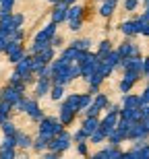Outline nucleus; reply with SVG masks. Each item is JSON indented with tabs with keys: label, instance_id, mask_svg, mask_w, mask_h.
<instances>
[{
	"label": "nucleus",
	"instance_id": "nucleus-1",
	"mask_svg": "<svg viewBox=\"0 0 149 159\" xmlns=\"http://www.w3.org/2000/svg\"><path fill=\"white\" fill-rule=\"evenodd\" d=\"M60 132H64V126L60 122L58 118H54V116H46V118L40 122V130H37V134L44 136L46 141H52L54 136H58Z\"/></svg>",
	"mask_w": 149,
	"mask_h": 159
},
{
	"label": "nucleus",
	"instance_id": "nucleus-2",
	"mask_svg": "<svg viewBox=\"0 0 149 159\" xmlns=\"http://www.w3.org/2000/svg\"><path fill=\"white\" fill-rule=\"evenodd\" d=\"M72 145V134L71 132H60L58 136H54L52 141L48 143V151H52V153H64L66 149H71Z\"/></svg>",
	"mask_w": 149,
	"mask_h": 159
},
{
	"label": "nucleus",
	"instance_id": "nucleus-3",
	"mask_svg": "<svg viewBox=\"0 0 149 159\" xmlns=\"http://www.w3.org/2000/svg\"><path fill=\"white\" fill-rule=\"evenodd\" d=\"M116 50H118V54H120V58H122V60H124V58H135V56H141V50H139V46L133 39H124L118 48H116Z\"/></svg>",
	"mask_w": 149,
	"mask_h": 159
},
{
	"label": "nucleus",
	"instance_id": "nucleus-4",
	"mask_svg": "<svg viewBox=\"0 0 149 159\" xmlns=\"http://www.w3.org/2000/svg\"><path fill=\"white\" fill-rule=\"evenodd\" d=\"M6 56H8V60H11L12 64H17V62H21V60L27 56V52H25L23 43H19V41H15V43H8V48H6Z\"/></svg>",
	"mask_w": 149,
	"mask_h": 159
},
{
	"label": "nucleus",
	"instance_id": "nucleus-5",
	"mask_svg": "<svg viewBox=\"0 0 149 159\" xmlns=\"http://www.w3.org/2000/svg\"><path fill=\"white\" fill-rule=\"evenodd\" d=\"M50 19H52V23H56V25L66 23V21H68V4H64V2L54 4L52 12H50Z\"/></svg>",
	"mask_w": 149,
	"mask_h": 159
},
{
	"label": "nucleus",
	"instance_id": "nucleus-6",
	"mask_svg": "<svg viewBox=\"0 0 149 159\" xmlns=\"http://www.w3.org/2000/svg\"><path fill=\"white\" fill-rule=\"evenodd\" d=\"M23 97H25V95H23V93H19L17 89L11 87V85H8V87H4L2 91H0V99L6 101V103H11L12 107L17 106V103H19L21 99H23Z\"/></svg>",
	"mask_w": 149,
	"mask_h": 159
},
{
	"label": "nucleus",
	"instance_id": "nucleus-7",
	"mask_svg": "<svg viewBox=\"0 0 149 159\" xmlns=\"http://www.w3.org/2000/svg\"><path fill=\"white\" fill-rule=\"evenodd\" d=\"M56 33H58V25L50 21L46 27H42V29L35 33V39L33 41H52V37L56 35Z\"/></svg>",
	"mask_w": 149,
	"mask_h": 159
},
{
	"label": "nucleus",
	"instance_id": "nucleus-8",
	"mask_svg": "<svg viewBox=\"0 0 149 159\" xmlns=\"http://www.w3.org/2000/svg\"><path fill=\"white\" fill-rule=\"evenodd\" d=\"M118 118H120V114H106L104 118H101V124H100V128L106 132V136H110L116 130V124H118Z\"/></svg>",
	"mask_w": 149,
	"mask_h": 159
},
{
	"label": "nucleus",
	"instance_id": "nucleus-9",
	"mask_svg": "<svg viewBox=\"0 0 149 159\" xmlns=\"http://www.w3.org/2000/svg\"><path fill=\"white\" fill-rule=\"evenodd\" d=\"M50 89H52V79H37L35 89H33V97L35 99H42V97L50 95Z\"/></svg>",
	"mask_w": 149,
	"mask_h": 159
},
{
	"label": "nucleus",
	"instance_id": "nucleus-10",
	"mask_svg": "<svg viewBox=\"0 0 149 159\" xmlns=\"http://www.w3.org/2000/svg\"><path fill=\"white\" fill-rule=\"evenodd\" d=\"M15 72H19L21 77H27V75H33V56L27 54L21 62L15 64Z\"/></svg>",
	"mask_w": 149,
	"mask_h": 159
},
{
	"label": "nucleus",
	"instance_id": "nucleus-11",
	"mask_svg": "<svg viewBox=\"0 0 149 159\" xmlns=\"http://www.w3.org/2000/svg\"><path fill=\"white\" fill-rule=\"evenodd\" d=\"M75 116H77V112H75L72 107H68L66 103H60V107H58V120L62 122V126L72 124V122H75Z\"/></svg>",
	"mask_w": 149,
	"mask_h": 159
},
{
	"label": "nucleus",
	"instance_id": "nucleus-12",
	"mask_svg": "<svg viewBox=\"0 0 149 159\" xmlns=\"http://www.w3.org/2000/svg\"><path fill=\"white\" fill-rule=\"evenodd\" d=\"M120 106L124 110H141L143 101H141V95H135V93H126L122 95V103Z\"/></svg>",
	"mask_w": 149,
	"mask_h": 159
},
{
	"label": "nucleus",
	"instance_id": "nucleus-13",
	"mask_svg": "<svg viewBox=\"0 0 149 159\" xmlns=\"http://www.w3.org/2000/svg\"><path fill=\"white\" fill-rule=\"evenodd\" d=\"M141 66H143V58H141V56H135V58H124L122 62H120V68H122V70L141 72Z\"/></svg>",
	"mask_w": 149,
	"mask_h": 159
},
{
	"label": "nucleus",
	"instance_id": "nucleus-14",
	"mask_svg": "<svg viewBox=\"0 0 149 159\" xmlns=\"http://www.w3.org/2000/svg\"><path fill=\"white\" fill-rule=\"evenodd\" d=\"M120 0H104L100 4V8H97V12H100V17L104 19H110L114 15V11H116V6H118Z\"/></svg>",
	"mask_w": 149,
	"mask_h": 159
},
{
	"label": "nucleus",
	"instance_id": "nucleus-15",
	"mask_svg": "<svg viewBox=\"0 0 149 159\" xmlns=\"http://www.w3.org/2000/svg\"><path fill=\"white\" fill-rule=\"evenodd\" d=\"M147 136H149V130L141 122L133 124L131 130H128V141H139V139H147Z\"/></svg>",
	"mask_w": 149,
	"mask_h": 159
},
{
	"label": "nucleus",
	"instance_id": "nucleus-16",
	"mask_svg": "<svg viewBox=\"0 0 149 159\" xmlns=\"http://www.w3.org/2000/svg\"><path fill=\"white\" fill-rule=\"evenodd\" d=\"M100 62H104V64H108L110 68H120V62H122V58H120V54H118V50H112L110 54H106L104 58L100 60Z\"/></svg>",
	"mask_w": 149,
	"mask_h": 159
},
{
	"label": "nucleus",
	"instance_id": "nucleus-17",
	"mask_svg": "<svg viewBox=\"0 0 149 159\" xmlns=\"http://www.w3.org/2000/svg\"><path fill=\"white\" fill-rule=\"evenodd\" d=\"M100 124H101V118H83V124H81V128L87 132V136H91L97 128H100Z\"/></svg>",
	"mask_w": 149,
	"mask_h": 159
},
{
	"label": "nucleus",
	"instance_id": "nucleus-18",
	"mask_svg": "<svg viewBox=\"0 0 149 159\" xmlns=\"http://www.w3.org/2000/svg\"><path fill=\"white\" fill-rule=\"evenodd\" d=\"M120 118L126 120V122H131V124H137L141 122V110H120Z\"/></svg>",
	"mask_w": 149,
	"mask_h": 159
},
{
	"label": "nucleus",
	"instance_id": "nucleus-19",
	"mask_svg": "<svg viewBox=\"0 0 149 159\" xmlns=\"http://www.w3.org/2000/svg\"><path fill=\"white\" fill-rule=\"evenodd\" d=\"M15 141H17V147H21L23 151H27V149H31V147H33V139H31V136L27 134V132H21V130L17 132Z\"/></svg>",
	"mask_w": 149,
	"mask_h": 159
},
{
	"label": "nucleus",
	"instance_id": "nucleus-20",
	"mask_svg": "<svg viewBox=\"0 0 149 159\" xmlns=\"http://www.w3.org/2000/svg\"><path fill=\"white\" fill-rule=\"evenodd\" d=\"M120 31L126 35V39H131V37L139 35L137 25H135V19H133V21H122V23H120Z\"/></svg>",
	"mask_w": 149,
	"mask_h": 159
},
{
	"label": "nucleus",
	"instance_id": "nucleus-21",
	"mask_svg": "<svg viewBox=\"0 0 149 159\" xmlns=\"http://www.w3.org/2000/svg\"><path fill=\"white\" fill-rule=\"evenodd\" d=\"M64 97H66V87H62V85H52V89H50V99L62 103Z\"/></svg>",
	"mask_w": 149,
	"mask_h": 159
},
{
	"label": "nucleus",
	"instance_id": "nucleus-22",
	"mask_svg": "<svg viewBox=\"0 0 149 159\" xmlns=\"http://www.w3.org/2000/svg\"><path fill=\"white\" fill-rule=\"evenodd\" d=\"M79 101H81V93H68L64 97V101H62V103H66V106L68 107H72V110H75V112H81V107H79Z\"/></svg>",
	"mask_w": 149,
	"mask_h": 159
},
{
	"label": "nucleus",
	"instance_id": "nucleus-23",
	"mask_svg": "<svg viewBox=\"0 0 149 159\" xmlns=\"http://www.w3.org/2000/svg\"><path fill=\"white\" fill-rule=\"evenodd\" d=\"M110 52H112V41H110V39H101L100 46H97V52H95L97 60H101L106 54H110Z\"/></svg>",
	"mask_w": 149,
	"mask_h": 159
},
{
	"label": "nucleus",
	"instance_id": "nucleus-24",
	"mask_svg": "<svg viewBox=\"0 0 149 159\" xmlns=\"http://www.w3.org/2000/svg\"><path fill=\"white\" fill-rule=\"evenodd\" d=\"M83 12H85V6H81V4H72V6H68V21L83 19Z\"/></svg>",
	"mask_w": 149,
	"mask_h": 159
},
{
	"label": "nucleus",
	"instance_id": "nucleus-25",
	"mask_svg": "<svg viewBox=\"0 0 149 159\" xmlns=\"http://www.w3.org/2000/svg\"><path fill=\"white\" fill-rule=\"evenodd\" d=\"M71 46L77 48L79 52H89V50H91V39H89V37H81V39L71 41Z\"/></svg>",
	"mask_w": 149,
	"mask_h": 159
},
{
	"label": "nucleus",
	"instance_id": "nucleus-26",
	"mask_svg": "<svg viewBox=\"0 0 149 159\" xmlns=\"http://www.w3.org/2000/svg\"><path fill=\"white\" fill-rule=\"evenodd\" d=\"M135 25H137L139 35H145V37H149V21H145V19H143V15L135 19Z\"/></svg>",
	"mask_w": 149,
	"mask_h": 159
},
{
	"label": "nucleus",
	"instance_id": "nucleus-27",
	"mask_svg": "<svg viewBox=\"0 0 149 159\" xmlns=\"http://www.w3.org/2000/svg\"><path fill=\"white\" fill-rule=\"evenodd\" d=\"M48 143L50 141H46L44 136H40L37 134V139H33V151H37V153H44V151H48Z\"/></svg>",
	"mask_w": 149,
	"mask_h": 159
},
{
	"label": "nucleus",
	"instance_id": "nucleus-28",
	"mask_svg": "<svg viewBox=\"0 0 149 159\" xmlns=\"http://www.w3.org/2000/svg\"><path fill=\"white\" fill-rule=\"evenodd\" d=\"M0 159H17V151L15 147H6L0 143Z\"/></svg>",
	"mask_w": 149,
	"mask_h": 159
},
{
	"label": "nucleus",
	"instance_id": "nucleus-29",
	"mask_svg": "<svg viewBox=\"0 0 149 159\" xmlns=\"http://www.w3.org/2000/svg\"><path fill=\"white\" fill-rule=\"evenodd\" d=\"M2 132H4V136H8V139H15V136H17V132H19V128L11 122V120H8V122L2 124Z\"/></svg>",
	"mask_w": 149,
	"mask_h": 159
},
{
	"label": "nucleus",
	"instance_id": "nucleus-30",
	"mask_svg": "<svg viewBox=\"0 0 149 159\" xmlns=\"http://www.w3.org/2000/svg\"><path fill=\"white\" fill-rule=\"evenodd\" d=\"M93 106H97L100 110H106L108 106H110V99H108L106 93H97L95 97H93Z\"/></svg>",
	"mask_w": 149,
	"mask_h": 159
},
{
	"label": "nucleus",
	"instance_id": "nucleus-31",
	"mask_svg": "<svg viewBox=\"0 0 149 159\" xmlns=\"http://www.w3.org/2000/svg\"><path fill=\"white\" fill-rule=\"evenodd\" d=\"M104 141H108V136H106V132H104L101 128H97L95 132L89 136V143H91V145H100V143H104Z\"/></svg>",
	"mask_w": 149,
	"mask_h": 159
},
{
	"label": "nucleus",
	"instance_id": "nucleus-32",
	"mask_svg": "<svg viewBox=\"0 0 149 159\" xmlns=\"http://www.w3.org/2000/svg\"><path fill=\"white\" fill-rule=\"evenodd\" d=\"M93 103V95L89 93H81V101H79V107H81V112H85L87 107Z\"/></svg>",
	"mask_w": 149,
	"mask_h": 159
},
{
	"label": "nucleus",
	"instance_id": "nucleus-33",
	"mask_svg": "<svg viewBox=\"0 0 149 159\" xmlns=\"http://www.w3.org/2000/svg\"><path fill=\"white\" fill-rule=\"evenodd\" d=\"M15 0H0V15H11Z\"/></svg>",
	"mask_w": 149,
	"mask_h": 159
},
{
	"label": "nucleus",
	"instance_id": "nucleus-34",
	"mask_svg": "<svg viewBox=\"0 0 149 159\" xmlns=\"http://www.w3.org/2000/svg\"><path fill=\"white\" fill-rule=\"evenodd\" d=\"M114 72V68H110L108 64H104V62H100V66H97V75L100 77H104V79H108L110 75Z\"/></svg>",
	"mask_w": 149,
	"mask_h": 159
},
{
	"label": "nucleus",
	"instance_id": "nucleus-35",
	"mask_svg": "<svg viewBox=\"0 0 149 159\" xmlns=\"http://www.w3.org/2000/svg\"><path fill=\"white\" fill-rule=\"evenodd\" d=\"M83 141H87L89 143V136H87V132H85L83 128H79L75 134H72V143H83Z\"/></svg>",
	"mask_w": 149,
	"mask_h": 159
},
{
	"label": "nucleus",
	"instance_id": "nucleus-36",
	"mask_svg": "<svg viewBox=\"0 0 149 159\" xmlns=\"http://www.w3.org/2000/svg\"><path fill=\"white\" fill-rule=\"evenodd\" d=\"M135 87V83H131V81H124V79H122V81L118 83V89H120V93L122 95H126V93H131V89Z\"/></svg>",
	"mask_w": 149,
	"mask_h": 159
},
{
	"label": "nucleus",
	"instance_id": "nucleus-37",
	"mask_svg": "<svg viewBox=\"0 0 149 159\" xmlns=\"http://www.w3.org/2000/svg\"><path fill=\"white\" fill-rule=\"evenodd\" d=\"M122 79H124V81H131V83H137L139 79H141V72H135V70H124Z\"/></svg>",
	"mask_w": 149,
	"mask_h": 159
},
{
	"label": "nucleus",
	"instance_id": "nucleus-38",
	"mask_svg": "<svg viewBox=\"0 0 149 159\" xmlns=\"http://www.w3.org/2000/svg\"><path fill=\"white\" fill-rule=\"evenodd\" d=\"M62 43H64V37L60 35V33H56V35L52 37V41H50V46H52L54 50H56V48H60V50H62Z\"/></svg>",
	"mask_w": 149,
	"mask_h": 159
},
{
	"label": "nucleus",
	"instance_id": "nucleus-39",
	"mask_svg": "<svg viewBox=\"0 0 149 159\" xmlns=\"http://www.w3.org/2000/svg\"><path fill=\"white\" fill-rule=\"evenodd\" d=\"M139 2L141 0H122V4H124V11H137V6H139Z\"/></svg>",
	"mask_w": 149,
	"mask_h": 159
},
{
	"label": "nucleus",
	"instance_id": "nucleus-40",
	"mask_svg": "<svg viewBox=\"0 0 149 159\" xmlns=\"http://www.w3.org/2000/svg\"><path fill=\"white\" fill-rule=\"evenodd\" d=\"M25 23V17L21 15V12H17V15H12V25H15V29H21Z\"/></svg>",
	"mask_w": 149,
	"mask_h": 159
},
{
	"label": "nucleus",
	"instance_id": "nucleus-41",
	"mask_svg": "<svg viewBox=\"0 0 149 159\" xmlns=\"http://www.w3.org/2000/svg\"><path fill=\"white\" fill-rule=\"evenodd\" d=\"M77 153L81 155V157H87L89 155V149H87V143H77Z\"/></svg>",
	"mask_w": 149,
	"mask_h": 159
},
{
	"label": "nucleus",
	"instance_id": "nucleus-42",
	"mask_svg": "<svg viewBox=\"0 0 149 159\" xmlns=\"http://www.w3.org/2000/svg\"><path fill=\"white\" fill-rule=\"evenodd\" d=\"M37 79H52V68L50 66H44L42 70L37 72Z\"/></svg>",
	"mask_w": 149,
	"mask_h": 159
},
{
	"label": "nucleus",
	"instance_id": "nucleus-43",
	"mask_svg": "<svg viewBox=\"0 0 149 159\" xmlns=\"http://www.w3.org/2000/svg\"><path fill=\"white\" fill-rule=\"evenodd\" d=\"M83 27V19H77V21H68V29L71 31H79Z\"/></svg>",
	"mask_w": 149,
	"mask_h": 159
},
{
	"label": "nucleus",
	"instance_id": "nucleus-44",
	"mask_svg": "<svg viewBox=\"0 0 149 159\" xmlns=\"http://www.w3.org/2000/svg\"><path fill=\"white\" fill-rule=\"evenodd\" d=\"M141 77H147L149 79V56L143 58V66H141Z\"/></svg>",
	"mask_w": 149,
	"mask_h": 159
},
{
	"label": "nucleus",
	"instance_id": "nucleus-45",
	"mask_svg": "<svg viewBox=\"0 0 149 159\" xmlns=\"http://www.w3.org/2000/svg\"><path fill=\"white\" fill-rule=\"evenodd\" d=\"M141 101H143V106H149V85L143 89V93H141Z\"/></svg>",
	"mask_w": 149,
	"mask_h": 159
},
{
	"label": "nucleus",
	"instance_id": "nucleus-46",
	"mask_svg": "<svg viewBox=\"0 0 149 159\" xmlns=\"http://www.w3.org/2000/svg\"><path fill=\"white\" fill-rule=\"evenodd\" d=\"M42 159H62V153H52V151H46Z\"/></svg>",
	"mask_w": 149,
	"mask_h": 159
},
{
	"label": "nucleus",
	"instance_id": "nucleus-47",
	"mask_svg": "<svg viewBox=\"0 0 149 159\" xmlns=\"http://www.w3.org/2000/svg\"><path fill=\"white\" fill-rule=\"evenodd\" d=\"M120 159H137V157H135V153H133V151H122Z\"/></svg>",
	"mask_w": 149,
	"mask_h": 159
},
{
	"label": "nucleus",
	"instance_id": "nucleus-48",
	"mask_svg": "<svg viewBox=\"0 0 149 159\" xmlns=\"http://www.w3.org/2000/svg\"><path fill=\"white\" fill-rule=\"evenodd\" d=\"M8 116H11V114H4V112H0V126H2L4 122H8Z\"/></svg>",
	"mask_w": 149,
	"mask_h": 159
},
{
	"label": "nucleus",
	"instance_id": "nucleus-49",
	"mask_svg": "<svg viewBox=\"0 0 149 159\" xmlns=\"http://www.w3.org/2000/svg\"><path fill=\"white\" fill-rule=\"evenodd\" d=\"M17 159H29V157H27V153H25V151H21V153H17Z\"/></svg>",
	"mask_w": 149,
	"mask_h": 159
},
{
	"label": "nucleus",
	"instance_id": "nucleus-50",
	"mask_svg": "<svg viewBox=\"0 0 149 159\" xmlns=\"http://www.w3.org/2000/svg\"><path fill=\"white\" fill-rule=\"evenodd\" d=\"M143 19H145V21H149V6H145V12H143Z\"/></svg>",
	"mask_w": 149,
	"mask_h": 159
},
{
	"label": "nucleus",
	"instance_id": "nucleus-51",
	"mask_svg": "<svg viewBox=\"0 0 149 159\" xmlns=\"http://www.w3.org/2000/svg\"><path fill=\"white\" fill-rule=\"evenodd\" d=\"M64 4H68V6H72V4H77V0H62Z\"/></svg>",
	"mask_w": 149,
	"mask_h": 159
},
{
	"label": "nucleus",
	"instance_id": "nucleus-52",
	"mask_svg": "<svg viewBox=\"0 0 149 159\" xmlns=\"http://www.w3.org/2000/svg\"><path fill=\"white\" fill-rule=\"evenodd\" d=\"M48 2H52V4H58V2H62V0H48Z\"/></svg>",
	"mask_w": 149,
	"mask_h": 159
},
{
	"label": "nucleus",
	"instance_id": "nucleus-53",
	"mask_svg": "<svg viewBox=\"0 0 149 159\" xmlns=\"http://www.w3.org/2000/svg\"><path fill=\"white\" fill-rule=\"evenodd\" d=\"M143 4H145V6H149V0H143Z\"/></svg>",
	"mask_w": 149,
	"mask_h": 159
},
{
	"label": "nucleus",
	"instance_id": "nucleus-54",
	"mask_svg": "<svg viewBox=\"0 0 149 159\" xmlns=\"http://www.w3.org/2000/svg\"><path fill=\"white\" fill-rule=\"evenodd\" d=\"M89 159H97V157H93V155H91V157H89Z\"/></svg>",
	"mask_w": 149,
	"mask_h": 159
},
{
	"label": "nucleus",
	"instance_id": "nucleus-55",
	"mask_svg": "<svg viewBox=\"0 0 149 159\" xmlns=\"http://www.w3.org/2000/svg\"><path fill=\"white\" fill-rule=\"evenodd\" d=\"M100 2H104V0H100Z\"/></svg>",
	"mask_w": 149,
	"mask_h": 159
}]
</instances>
